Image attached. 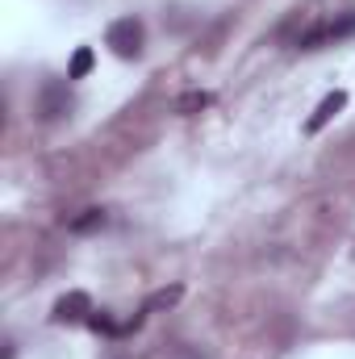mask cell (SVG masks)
<instances>
[{
  "instance_id": "6da1fadb",
  "label": "cell",
  "mask_w": 355,
  "mask_h": 359,
  "mask_svg": "<svg viewBox=\"0 0 355 359\" xmlns=\"http://www.w3.org/2000/svg\"><path fill=\"white\" fill-rule=\"evenodd\" d=\"M351 34H355V13H343V17H330V21H318L314 29H305L297 38V46L301 50H322V46H335Z\"/></svg>"
},
{
  "instance_id": "7a4b0ae2",
  "label": "cell",
  "mask_w": 355,
  "mask_h": 359,
  "mask_svg": "<svg viewBox=\"0 0 355 359\" xmlns=\"http://www.w3.org/2000/svg\"><path fill=\"white\" fill-rule=\"evenodd\" d=\"M105 42L113 46L117 59H138V55H142V42H147V29H142L138 17H117V21L109 25Z\"/></svg>"
},
{
  "instance_id": "3957f363",
  "label": "cell",
  "mask_w": 355,
  "mask_h": 359,
  "mask_svg": "<svg viewBox=\"0 0 355 359\" xmlns=\"http://www.w3.org/2000/svg\"><path fill=\"white\" fill-rule=\"evenodd\" d=\"M92 313H96V309H92V297L76 288V292H63V297L55 301L51 322H55V326H80V322H88Z\"/></svg>"
},
{
  "instance_id": "277c9868",
  "label": "cell",
  "mask_w": 355,
  "mask_h": 359,
  "mask_svg": "<svg viewBox=\"0 0 355 359\" xmlns=\"http://www.w3.org/2000/svg\"><path fill=\"white\" fill-rule=\"evenodd\" d=\"M343 109H347V92H343V88L326 92V96L318 100V109L309 113V121H305V134H318V130H322V126H330V121H335Z\"/></svg>"
},
{
  "instance_id": "5b68a950",
  "label": "cell",
  "mask_w": 355,
  "mask_h": 359,
  "mask_svg": "<svg viewBox=\"0 0 355 359\" xmlns=\"http://www.w3.org/2000/svg\"><path fill=\"white\" fill-rule=\"evenodd\" d=\"M67 109H72V92H67V84L51 80V84L42 88V96H38V113H42L46 121H55V117H63Z\"/></svg>"
},
{
  "instance_id": "8992f818",
  "label": "cell",
  "mask_w": 355,
  "mask_h": 359,
  "mask_svg": "<svg viewBox=\"0 0 355 359\" xmlns=\"http://www.w3.org/2000/svg\"><path fill=\"white\" fill-rule=\"evenodd\" d=\"M100 226H105V209H84L72 222V234H88V230H100Z\"/></svg>"
},
{
  "instance_id": "52a82bcc",
  "label": "cell",
  "mask_w": 355,
  "mask_h": 359,
  "mask_svg": "<svg viewBox=\"0 0 355 359\" xmlns=\"http://www.w3.org/2000/svg\"><path fill=\"white\" fill-rule=\"evenodd\" d=\"M180 297H184V288H163V292H155V297H151V301H147V309H142V313H155V309H172V305H176Z\"/></svg>"
},
{
  "instance_id": "ba28073f",
  "label": "cell",
  "mask_w": 355,
  "mask_h": 359,
  "mask_svg": "<svg viewBox=\"0 0 355 359\" xmlns=\"http://www.w3.org/2000/svg\"><path fill=\"white\" fill-rule=\"evenodd\" d=\"M88 72H92V50L88 46H80L76 59H72V67H67V80H84Z\"/></svg>"
},
{
  "instance_id": "9c48e42d",
  "label": "cell",
  "mask_w": 355,
  "mask_h": 359,
  "mask_svg": "<svg viewBox=\"0 0 355 359\" xmlns=\"http://www.w3.org/2000/svg\"><path fill=\"white\" fill-rule=\"evenodd\" d=\"M209 100H213L209 92H184V96L176 100V109H180V113H201V109H205Z\"/></svg>"
},
{
  "instance_id": "30bf717a",
  "label": "cell",
  "mask_w": 355,
  "mask_h": 359,
  "mask_svg": "<svg viewBox=\"0 0 355 359\" xmlns=\"http://www.w3.org/2000/svg\"><path fill=\"white\" fill-rule=\"evenodd\" d=\"M88 326L96 330V334H117V326H113V322H109L105 313H92V318H88Z\"/></svg>"
}]
</instances>
